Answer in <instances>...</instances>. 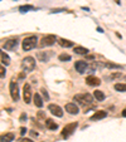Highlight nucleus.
Instances as JSON below:
<instances>
[{
	"instance_id": "obj_23",
	"label": "nucleus",
	"mask_w": 126,
	"mask_h": 142,
	"mask_svg": "<svg viewBox=\"0 0 126 142\" xmlns=\"http://www.w3.org/2000/svg\"><path fill=\"white\" fill-rule=\"evenodd\" d=\"M19 10L22 13H27V11H30V10H35V8L33 5H22L19 8Z\"/></svg>"
},
{
	"instance_id": "obj_13",
	"label": "nucleus",
	"mask_w": 126,
	"mask_h": 142,
	"mask_svg": "<svg viewBox=\"0 0 126 142\" xmlns=\"http://www.w3.org/2000/svg\"><path fill=\"white\" fill-rule=\"evenodd\" d=\"M107 116V112L106 111H96V113L91 117V121H98V119H102Z\"/></svg>"
},
{
	"instance_id": "obj_25",
	"label": "nucleus",
	"mask_w": 126,
	"mask_h": 142,
	"mask_svg": "<svg viewBox=\"0 0 126 142\" xmlns=\"http://www.w3.org/2000/svg\"><path fill=\"white\" fill-rule=\"evenodd\" d=\"M107 68H119V69H121L122 68V66H119V64H114V63H106L105 64Z\"/></svg>"
},
{
	"instance_id": "obj_5",
	"label": "nucleus",
	"mask_w": 126,
	"mask_h": 142,
	"mask_svg": "<svg viewBox=\"0 0 126 142\" xmlns=\"http://www.w3.org/2000/svg\"><path fill=\"white\" fill-rule=\"evenodd\" d=\"M9 89H10V96L13 98V101H19V87L15 82H10L9 84Z\"/></svg>"
},
{
	"instance_id": "obj_32",
	"label": "nucleus",
	"mask_w": 126,
	"mask_h": 142,
	"mask_svg": "<svg viewBox=\"0 0 126 142\" xmlns=\"http://www.w3.org/2000/svg\"><path fill=\"white\" fill-rule=\"evenodd\" d=\"M20 142H34L32 140H28V138H23V140H20Z\"/></svg>"
},
{
	"instance_id": "obj_4",
	"label": "nucleus",
	"mask_w": 126,
	"mask_h": 142,
	"mask_svg": "<svg viewBox=\"0 0 126 142\" xmlns=\"http://www.w3.org/2000/svg\"><path fill=\"white\" fill-rule=\"evenodd\" d=\"M77 126H78V123H77V122H72V123H69V125L64 126V128H63V131H62V136L64 137V138L69 137V136H71V135L76 131Z\"/></svg>"
},
{
	"instance_id": "obj_10",
	"label": "nucleus",
	"mask_w": 126,
	"mask_h": 142,
	"mask_svg": "<svg viewBox=\"0 0 126 142\" xmlns=\"http://www.w3.org/2000/svg\"><path fill=\"white\" fill-rule=\"evenodd\" d=\"M87 63L86 62H83V60H78V62H76L74 63V69L78 72V73H85V71L87 69Z\"/></svg>"
},
{
	"instance_id": "obj_19",
	"label": "nucleus",
	"mask_w": 126,
	"mask_h": 142,
	"mask_svg": "<svg viewBox=\"0 0 126 142\" xmlns=\"http://www.w3.org/2000/svg\"><path fill=\"white\" fill-rule=\"evenodd\" d=\"M1 63H3L4 66H9V64H10V58L5 54L4 50L1 52Z\"/></svg>"
},
{
	"instance_id": "obj_17",
	"label": "nucleus",
	"mask_w": 126,
	"mask_h": 142,
	"mask_svg": "<svg viewBox=\"0 0 126 142\" xmlns=\"http://www.w3.org/2000/svg\"><path fill=\"white\" fill-rule=\"evenodd\" d=\"M14 133L9 132V133H5V135H1V142H11L14 141Z\"/></svg>"
},
{
	"instance_id": "obj_1",
	"label": "nucleus",
	"mask_w": 126,
	"mask_h": 142,
	"mask_svg": "<svg viewBox=\"0 0 126 142\" xmlns=\"http://www.w3.org/2000/svg\"><path fill=\"white\" fill-rule=\"evenodd\" d=\"M73 101H77L82 106H90L93 102V97L90 93H81V94H76L73 97Z\"/></svg>"
},
{
	"instance_id": "obj_9",
	"label": "nucleus",
	"mask_w": 126,
	"mask_h": 142,
	"mask_svg": "<svg viewBox=\"0 0 126 142\" xmlns=\"http://www.w3.org/2000/svg\"><path fill=\"white\" fill-rule=\"evenodd\" d=\"M48 109H49L51 113H52L53 116H56V117H62V116H63L62 108H61L59 106H57V105H49V106H48Z\"/></svg>"
},
{
	"instance_id": "obj_35",
	"label": "nucleus",
	"mask_w": 126,
	"mask_h": 142,
	"mask_svg": "<svg viewBox=\"0 0 126 142\" xmlns=\"http://www.w3.org/2000/svg\"><path fill=\"white\" fill-rule=\"evenodd\" d=\"M97 32H98V33H103V30H102L101 28H97Z\"/></svg>"
},
{
	"instance_id": "obj_22",
	"label": "nucleus",
	"mask_w": 126,
	"mask_h": 142,
	"mask_svg": "<svg viewBox=\"0 0 126 142\" xmlns=\"http://www.w3.org/2000/svg\"><path fill=\"white\" fill-rule=\"evenodd\" d=\"M49 55H51V54H46V53L39 52V53H38V59H39V60H42V62H48Z\"/></svg>"
},
{
	"instance_id": "obj_15",
	"label": "nucleus",
	"mask_w": 126,
	"mask_h": 142,
	"mask_svg": "<svg viewBox=\"0 0 126 142\" xmlns=\"http://www.w3.org/2000/svg\"><path fill=\"white\" fill-rule=\"evenodd\" d=\"M44 122H46V127L47 128H49V130H52V131H54V130H57L58 128V125L54 122V121H52V119H46L44 121Z\"/></svg>"
},
{
	"instance_id": "obj_34",
	"label": "nucleus",
	"mask_w": 126,
	"mask_h": 142,
	"mask_svg": "<svg viewBox=\"0 0 126 142\" xmlns=\"http://www.w3.org/2000/svg\"><path fill=\"white\" fill-rule=\"evenodd\" d=\"M122 116H124V117H126V108L122 111Z\"/></svg>"
},
{
	"instance_id": "obj_2",
	"label": "nucleus",
	"mask_w": 126,
	"mask_h": 142,
	"mask_svg": "<svg viewBox=\"0 0 126 142\" xmlns=\"http://www.w3.org/2000/svg\"><path fill=\"white\" fill-rule=\"evenodd\" d=\"M22 67L27 72H32L35 68V59L33 57H25L22 62Z\"/></svg>"
},
{
	"instance_id": "obj_3",
	"label": "nucleus",
	"mask_w": 126,
	"mask_h": 142,
	"mask_svg": "<svg viewBox=\"0 0 126 142\" xmlns=\"http://www.w3.org/2000/svg\"><path fill=\"white\" fill-rule=\"evenodd\" d=\"M37 36H28V38H25L24 40H23V44H22V47H23V49L24 50H32L35 45H37Z\"/></svg>"
},
{
	"instance_id": "obj_20",
	"label": "nucleus",
	"mask_w": 126,
	"mask_h": 142,
	"mask_svg": "<svg viewBox=\"0 0 126 142\" xmlns=\"http://www.w3.org/2000/svg\"><path fill=\"white\" fill-rule=\"evenodd\" d=\"M93 96H95L96 101H103L105 99V93L102 91H95L93 92Z\"/></svg>"
},
{
	"instance_id": "obj_7",
	"label": "nucleus",
	"mask_w": 126,
	"mask_h": 142,
	"mask_svg": "<svg viewBox=\"0 0 126 142\" xmlns=\"http://www.w3.org/2000/svg\"><path fill=\"white\" fill-rule=\"evenodd\" d=\"M23 97H24L25 103H30V101H32V88H30V84H28V83H25L24 87H23Z\"/></svg>"
},
{
	"instance_id": "obj_29",
	"label": "nucleus",
	"mask_w": 126,
	"mask_h": 142,
	"mask_svg": "<svg viewBox=\"0 0 126 142\" xmlns=\"http://www.w3.org/2000/svg\"><path fill=\"white\" fill-rule=\"evenodd\" d=\"M27 131H28V130H27L25 127H22V128H20V135H22V136H24V135L27 133Z\"/></svg>"
},
{
	"instance_id": "obj_31",
	"label": "nucleus",
	"mask_w": 126,
	"mask_h": 142,
	"mask_svg": "<svg viewBox=\"0 0 126 142\" xmlns=\"http://www.w3.org/2000/svg\"><path fill=\"white\" fill-rule=\"evenodd\" d=\"M0 71H1V78H4L5 77V68L1 67V69H0Z\"/></svg>"
},
{
	"instance_id": "obj_18",
	"label": "nucleus",
	"mask_w": 126,
	"mask_h": 142,
	"mask_svg": "<svg viewBox=\"0 0 126 142\" xmlns=\"http://www.w3.org/2000/svg\"><path fill=\"white\" fill-rule=\"evenodd\" d=\"M74 53L76 54H81V55H86L88 53L87 48H83V47H76L74 48Z\"/></svg>"
},
{
	"instance_id": "obj_27",
	"label": "nucleus",
	"mask_w": 126,
	"mask_h": 142,
	"mask_svg": "<svg viewBox=\"0 0 126 142\" xmlns=\"http://www.w3.org/2000/svg\"><path fill=\"white\" fill-rule=\"evenodd\" d=\"M38 118H42L43 121H46V114L42 112V111H39V112H38Z\"/></svg>"
},
{
	"instance_id": "obj_30",
	"label": "nucleus",
	"mask_w": 126,
	"mask_h": 142,
	"mask_svg": "<svg viewBox=\"0 0 126 142\" xmlns=\"http://www.w3.org/2000/svg\"><path fill=\"white\" fill-rule=\"evenodd\" d=\"M59 11H64V9H53L51 13H59Z\"/></svg>"
},
{
	"instance_id": "obj_12",
	"label": "nucleus",
	"mask_w": 126,
	"mask_h": 142,
	"mask_svg": "<svg viewBox=\"0 0 126 142\" xmlns=\"http://www.w3.org/2000/svg\"><path fill=\"white\" fill-rule=\"evenodd\" d=\"M66 111L69 114H77L79 112V109H78V107H77L76 103H67L66 105Z\"/></svg>"
},
{
	"instance_id": "obj_8",
	"label": "nucleus",
	"mask_w": 126,
	"mask_h": 142,
	"mask_svg": "<svg viewBox=\"0 0 126 142\" xmlns=\"http://www.w3.org/2000/svg\"><path fill=\"white\" fill-rule=\"evenodd\" d=\"M16 47H18V40L16 39H9L3 44V48L6 49V50H14V49H16Z\"/></svg>"
},
{
	"instance_id": "obj_33",
	"label": "nucleus",
	"mask_w": 126,
	"mask_h": 142,
	"mask_svg": "<svg viewBox=\"0 0 126 142\" xmlns=\"http://www.w3.org/2000/svg\"><path fill=\"white\" fill-rule=\"evenodd\" d=\"M30 135H32L33 137H34V136H35V137L38 136V133H37V132H34V131H30Z\"/></svg>"
},
{
	"instance_id": "obj_14",
	"label": "nucleus",
	"mask_w": 126,
	"mask_h": 142,
	"mask_svg": "<svg viewBox=\"0 0 126 142\" xmlns=\"http://www.w3.org/2000/svg\"><path fill=\"white\" fill-rule=\"evenodd\" d=\"M33 99H34V105H35L38 108L43 107V99H42V97H40L38 93H35V94L33 96Z\"/></svg>"
},
{
	"instance_id": "obj_11",
	"label": "nucleus",
	"mask_w": 126,
	"mask_h": 142,
	"mask_svg": "<svg viewBox=\"0 0 126 142\" xmlns=\"http://www.w3.org/2000/svg\"><path fill=\"white\" fill-rule=\"evenodd\" d=\"M86 83L88 86H91V87H96V86H100L101 84V80H100V78H97L95 75H88L86 78Z\"/></svg>"
},
{
	"instance_id": "obj_28",
	"label": "nucleus",
	"mask_w": 126,
	"mask_h": 142,
	"mask_svg": "<svg viewBox=\"0 0 126 142\" xmlns=\"http://www.w3.org/2000/svg\"><path fill=\"white\" fill-rule=\"evenodd\" d=\"M25 119H27V114L25 113H22V114H20L19 121H20V122H25Z\"/></svg>"
},
{
	"instance_id": "obj_26",
	"label": "nucleus",
	"mask_w": 126,
	"mask_h": 142,
	"mask_svg": "<svg viewBox=\"0 0 126 142\" xmlns=\"http://www.w3.org/2000/svg\"><path fill=\"white\" fill-rule=\"evenodd\" d=\"M40 92H42V94H43V97H44L46 99H49V96H48V92L46 91V88H42Z\"/></svg>"
},
{
	"instance_id": "obj_6",
	"label": "nucleus",
	"mask_w": 126,
	"mask_h": 142,
	"mask_svg": "<svg viewBox=\"0 0 126 142\" xmlns=\"http://www.w3.org/2000/svg\"><path fill=\"white\" fill-rule=\"evenodd\" d=\"M56 40H57V38L54 35H46V36L42 38L40 45L42 47H51V45H53L56 43Z\"/></svg>"
},
{
	"instance_id": "obj_24",
	"label": "nucleus",
	"mask_w": 126,
	"mask_h": 142,
	"mask_svg": "<svg viewBox=\"0 0 126 142\" xmlns=\"http://www.w3.org/2000/svg\"><path fill=\"white\" fill-rule=\"evenodd\" d=\"M58 59L61 60V62H68V60H71V55L63 53V54H61V55L58 57Z\"/></svg>"
},
{
	"instance_id": "obj_16",
	"label": "nucleus",
	"mask_w": 126,
	"mask_h": 142,
	"mask_svg": "<svg viewBox=\"0 0 126 142\" xmlns=\"http://www.w3.org/2000/svg\"><path fill=\"white\" fill-rule=\"evenodd\" d=\"M57 42L59 43V45L64 47V48H69V47H73V42H71V40H67V39H58Z\"/></svg>"
},
{
	"instance_id": "obj_21",
	"label": "nucleus",
	"mask_w": 126,
	"mask_h": 142,
	"mask_svg": "<svg viewBox=\"0 0 126 142\" xmlns=\"http://www.w3.org/2000/svg\"><path fill=\"white\" fill-rule=\"evenodd\" d=\"M114 88L117 92H126V83H116Z\"/></svg>"
}]
</instances>
